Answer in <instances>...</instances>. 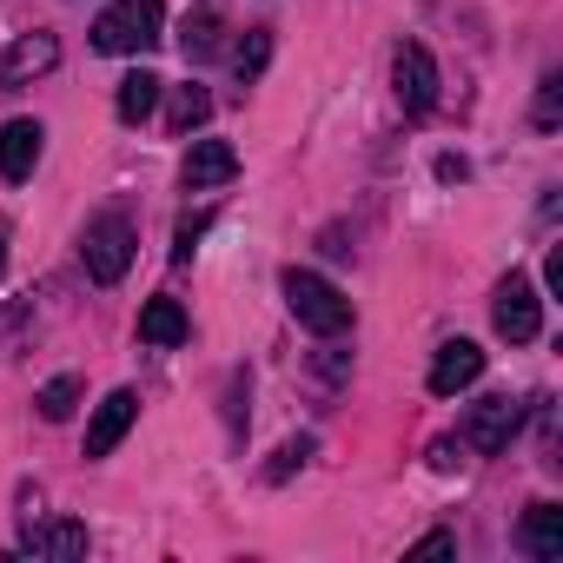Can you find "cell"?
<instances>
[{"mask_svg":"<svg viewBox=\"0 0 563 563\" xmlns=\"http://www.w3.org/2000/svg\"><path fill=\"white\" fill-rule=\"evenodd\" d=\"M530 120H537L543 133H556V120H563V80H556V74H543V87H537V107H530Z\"/></svg>","mask_w":563,"mask_h":563,"instance_id":"ffe728a7","label":"cell"},{"mask_svg":"<svg viewBox=\"0 0 563 563\" xmlns=\"http://www.w3.org/2000/svg\"><path fill=\"white\" fill-rule=\"evenodd\" d=\"M306 457H312V438H292V444H278V457H272V484H286L292 471H306Z\"/></svg>","mask_w":563,"mask_h":563,"instance_id":"44dd1931","label":"cell"},{"mask_svg":"<svg viewBox=\"0 0 563 563\" xmlns=\"http://www.w3.org/2000/svg\"><path fill=\"white\" fill-rule=\"evenodd\" d=\"M8 239H14V225H8V219H0V272H8Z\"/></svg>","mask_w":563,"mask_h":563,"instance_id":"4316f807","label":"cell"},{"mask_svg":"<svg viewBox=\"0 0 563 563\" xmlns=\"http://www.w3.org/2000/svg\"><path fill=\"white\" fill-rule=\"evenodd\" d=\"M451 550H457L451 530H424V537H418V556H451Z\"/></svg>","mask_w":563,"mask_h":563,"instance_id":"cb8c5ba5","label":"cell"},{"mask_svg":"<svg viewBox=\"0 0 563 563\" xmlns=\"http://www.w3.org/2000/svg\"><path fill=\"white\" fill-rule=\"evenodd\" d=\"M179 54H186V67H206V60L225 54V14L212 8V0H199V8L179 21Z\"/></svg>","mask_w":563,"mask_h":563,"instance_id":"9c48e42d","label":"cell"},{"mask_svg":"<svg viewBox=\"0 0 563 563\" xmlns=\"http://www.w3.org/2000/svg\"><path fill=\"white\" fill-rule=\"evenodd\" d=\"M34 405H41V418H47V424L74 418V405H80V378H47V385L34 391Z\"/></svg>","mask_w":563,"mask_h":563,"instance_id":"d6986e66","label":"cell"},{"mask_svg":"<svg viewBox=\"0 0 563 563\" xmlns=\"http://www.w3.org/2000/svg\"><path fill=\"white\" fill-rule=\"evenodd\" d=\"M54 60H60V41H54V34H21L14 54H8V67H0V80H8V87H27V80L54 74Z\"/></svg>","mask_w":563,"mask_h":563,"instance_id":"4fadbf2b","label":"cell"},{"mask_svg":"<svg viewBox=\"0 0 563 563\" xmlns=\"http://www.w3.org/2000/svg\"><path fill=\"white\" fill-rule=\"evenodd\" d=\"M133 418H140V391H107L100 398V411H93V424H87V457H113L120 451V438L133 431Z\"/></svg>","mask_w":563,"mask_h":563,"instance_id":"ba28073f","label":"cell"},{"mask_svg":"<svg viewBox=\"0 0 563 563\" xmlns=\"http://www.w3.org/2000/svg\"><path fill=\"white\" fill-rule=\"evenodd\" d=\"M166 34V0H113V8L93 21V47L100 54H153Z\"/></svg>","mask_w":563,"mask_h":563,"instance_id":"7a4b0ae2","label":"cell"},{"mask_svg":"<svg viewBox=\"0 0 563 563\" xmlns=\"http://www.w3.org/2000/svg\"><path fill=\"white\" fill-rule=\"evenodd\" d=\"M206 120H212V93H206L199 80H192V87H173V107H166V126H173V133L186 140V133H192V126H206Z\"/></svg>","mask_w":563,"mask_h":563,"instance_id":"e0dca14e","label":"cell"},{"mask_svg":"<svg viewBox=\"0 0 563 563\" xmlns=\"http://www.w3.org/2000/svg\"><path fill=\"white\" fill-rule=\"evenodd\" d=\"M232 173H239V153H232L225 140H192V153L179 159L186 192H212V186H225Z\"/></svg>","mask_w":563,"mask_h":563,"instance_id":"30bf717a","label":"cell"},{"mask_svg":"<svg viewBox=\"0 0 563 563\" xmlns=\"http://www.w3.org/2000/svg\"><path fill=\"white\" fill-rule=\"evenodd\" d=\"M490 325H497V339H510V345H530V339L543 332V299H537V286H530L523 272H510L504 286H497Z\"/></svg>","mask_w":563,"mask_h":563,"instance_id":"277c9868","label":"cell"},{"mask_svg":"<svg viewBox=\"0 0 563 563\" xmlns=\"http://www.w3.org/2000/svg\"><path fill=\"white\" fill-rule=\"evenodd\" d=\"M87 523H27V537H21V550H34V556H87Z\"/></svg>","mask_w":563,"mask_h":563,"instance_id":"9a60e30c","label":"cell"},{"mask_svg":"<svg viewBox=\"0 0 563 563\" xmlns=\"http://www.w3.org/2000/svg\"><path fill=\"white\" fill-rule=\"evenodd\" d=\"M523 550L537 563H556L563 556V504H530L523 510Z\"/></svg>","mask_w":563,"mask_h":563,"instance_id":"5bb4252c","label":"cell"},{"mask_svg":"<svg viewBox=\"0 0 563 563\" xmlns=\"http://www.w3.org/2000/svg\"><path fill=\"white\" fill-rule=\"evenodd\" d=\"M438 179H471V166H464L457 153H444V159H438Z\"/></svg>","mask_w":563,"mask_h":563,"instance_id":"484cf974","label":"cell"},{"mask_svg":"<svg viewBox=\"0 0 563 563\" xmlns=\"http://www.w3.org/2000/svg\"><path fill=\"white\" fill-rule=\"evenodd\" d=\"M206 225H212V212H192V219H179V232H173V258H179V265L192 258V239H206Z\"/></svg>","mask_w":563,"mask_h":563,"instance_id":"7402d4cb","label":"cell"},{"mask_svg":"<svg viewBox=\"0 0 563 563\" xmlns=\"http://www.w3.org/2000/svg\"><path fill=\"white\" fill-rule=\"evenodd\" d=\"M159 87H166L159 74H146V67H133V74L120 80V93H113V113H120L126 126H140V120H146V113L159 107Z\"/></svg>","mask_w":563,"mask_h":563,"instance_id":"2e32d148","label":"cell"},{"mask_svg":"<svg viewBox=\"0 0 563 563\" xmlns=\"http://www.w3.org/2000/svg\"><path fill=\"white\" fill-rule=\"evenodd\" d=\"M41 120H8L0 126V179H34V166H41Z\"/></svg>","mask_w":563,"mask_h":563,"instance_id":"8fae6325","label":"cell"},{"mask_svg":"<svg viewBox=\"0 0 563 563\" xmlns=\"http://www.w3.org/2000/svg\"><path fill=\"white\" fill-rule=\"evenodd\" d=\"M133 252H140V232H133L126 212L107 206V212L87 219V232H80V258H87V272L100 278V286H120L126 265H133Z\"/></svg>","mask_w":563,"mask_h":563,"instance_id":"3957f363","label":"cell"},{"mask_svg":"<svg viewBox=\"0 0 563 563\" xmlns=\"http://www.w3.org/2000/svg\"><path fill=\"white\" fill-rule=\"evenodd\" d=\"M451 464H457V444H451V438H438V444H431V471H451Z\"/></svg>","mask_w":563,"mask_h":563,"instance_id":"d4e9b609","label":"cell"},{"mask_svg":"<svg viewBox=\"0 0 563 563\" xmlns=\"http://www.w3.org/2000/svg\"><path fill=\"white\" fill-rule=\"evenodd\" d=\"M543 292L563 299V245H550V258H543Z\"/></svg>","mask_w":563,"mask_h":563,"instance_id":"603a6c76","label":"cell"},{"mask_svg":"<svg viewBox=\"0 0 563 563\" xmlns=\"http://www.w3.org/2000/svg\"><path fill=\"white\" fill-rule=\"evenodd\" d=\"M484 378V345H471V339H451V345H438V358H431V398H457V391H471Z\"/></svg>","mask_w":563,"mask_h":563,"instance_id":"52a82bcc","label":"cell"},{"mask_svg":"<svg viewBox=\"0 0 563 563\" xmlns=\"http://www.w3.org/2000/svg\"><path fill=\"white\" fill-rule=\"evenodd\" d=\"M278 292H286V306H292V319H299L306 332H319V339H345V332H352V299L332 286L325 272L292 265L286 278H278Z\"/></svg>","mask_w":563,"mask_h":563,"instance_id":"6da1fadb","label":"cell"},{"mask_svg":"<svg viewBox=\"0 0 563 563\" xmlns=\"http://www.w3.org/2000/svg\"><path fill=\"white\" fill-rule=\"evenodd\" d=\"M265 60H272V27H252V34H245V47L232 54V74H239V87H258Z\"/></svg>","mask_w":563,"mask_h":563,"instance_id":"ac0fdd59","label":"cell"},{"mask_svg":"<svg viewBox=\"0 0 563 563\" xmlns=\"http://www.w3.org/2000/svg\"><path fill=\"white\" fill-rule=\"evenodd\" d=\"M517 424H523V405H517L510 391H490V398L471 405V418H464V444L484 451V457H497V451H510Z\"/></svg>","mask_w":563,"mask_h":563,"instance_id":"8992f818","label":"cell"},{"mask_svg":"<svg viewBox=\"0 0 563 563\" xmlns=\"http://www.w3.org/2000/svg\"><path fill=\"white\" fill-rule=\"evenodd\" d=\"M186 332H192V319H186L179 299H146V306H140V345L173 352V345H186Z\"/></svg>","mask_w":563,"mask_h":563,"instance_id":"7c38bea8","label":"cell"},{"mask_svg":"<svg viewBox=\"0 0 563 563\" xmlns=\"http://www.w3.org/2000/svg\"><path fill=\"white\" fill-rule=\"evenodd\" d=\"M391 87H398V107H405L411 120H424V113L438 107V60H431V47L405 41V47L391 54Z\"/></svg>","mask_w":563,"mask_h":563,"instance_id":"5b68a950","label":"cell"}]
</instances>
